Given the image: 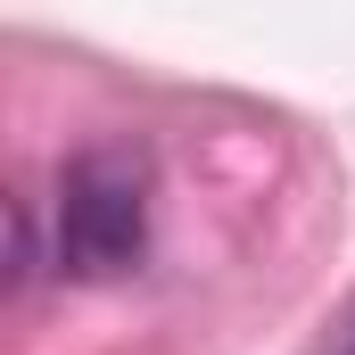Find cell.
<instances>
[{"mask_svg": "<svg viewBox=\"0 0 355 355\" xmlns=\"http://www.w3.org/2000/svg\"><path fill=\"white\" fill-rule=\"evenodd\" d=\"M149 248V157L141 149H83L58 174V272L116 281Z\"/></svg>", "mask_w": 355, "mask_h": 355, "instance_id": "1", "label": "cell"}, {"mask_svg": "<svg viewBox=\"0 0 355 355\" xmlns=\"http://www.w3.org/2000/svg\"><path fill=\"white\" fill-rule=\"evenodd\" d=\"M347 355H355V339H347Z\"/></svg>", "mask_w": 355, "mask_h": 355, "instance_id": "2", "label": "cell"}]
</instances>
